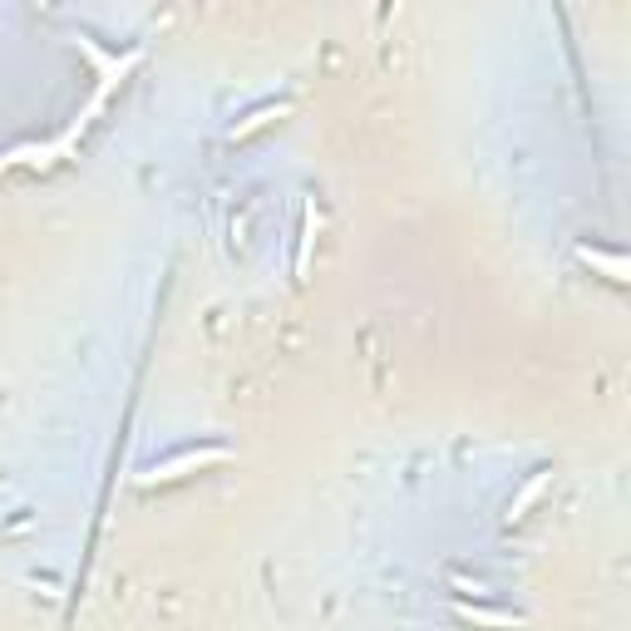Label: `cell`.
<instances>
[{
  "instance_id": "obj_1",
  "label": "cell",
  "mask_w": 631,
  "mask_h": 631,
  "mask_svg": "<svg viewBox=\"0 0 631 631\" xmlns=\"http://www.w3.org/2000/svg\"><path fill=\"white\" fill-rule=\"evenodd\" d=\"M213 463H227V449L222 444H197V449H183V454H173V459L148 463V469L138 473V489H168V483H183V479H193V473L213 469Z\"/></svg>"
},
{
  "instance_id": "obj_3",
  "label": "cell",
  "mask_w": 631,
  "mask_h": 631,
  "mask_svg": "<svg viewBox=\"0 0 631 631\" xmlns=\"http://www.w3.org/2000/svg\"><path fill=\"white\" fill-rule=\"evenodd\" d=\"M454 617H459L463 627H479V631H518L523 627L518 611L483 607V601H454Z\"/></svg>"
},
{
  "instance_id": "obj_5",
  "label": "cell",
  "mask_w": 631,
  "mask_h": 631,
  "mask_svg": "<svg viewBox=\"0 0 631 631\" xmlns=\"http://www.w3.org/2000/svg\"><path fill=\"white\" fill-rule=\"evenodd\" d=\"M548 483H552V473H548V469H538V473H532V479H528V483H523V493H518V498H513V503H508V523L528 518V508H532V503H538V498H542V493H548Z\"/></svg>"
},
{
  "instance_id": "obj_7",
  "label": "cell",
  "mask_w": 631,
  "mask_h": 631,
  "mask_svg": "<svg viewBox=\"0 0 631 631\" xmlns=\"http://www.w3.org/2000/svg\"><path fill=\"white\" fill-rule=\"evenodd\" d=\"M449 587L459 592V601H469V597L479 601V597H483V582H473V577H459V572H454V577H449Z\"/></svg>"
},
{
  "instance_id": "obj_2",
  "label": "cell",
  "mask_w": 631,
  "mask_h": 631,
  "mask_svg": "<svg viewBox=\"0 0 631 631\" xmlns=\"http://www.w3.org/2000/svg\"><path fill=\"white\" fill-rule=\"evenodd\" d=\"M286 114H291V99H266V104H256L252 114H242L232 128H227V144H246L252 134H262V128L282 124Z\"/></svg>"
},
{
  "instance_id": "obj_4",
  "label": "cell",
  "mask_w": 631,
  "mask_h": 631,
  "mask_svg": "<svg viewBox=\"0 0 631 631\" xmlns=\"http://www.w3.org/2000/svg\"><path fill=\"white\" fill-rule=\"evenodd\" d=\"M577 262L582 266H592V272H601L611 286H627V256H617V252H601V246H577Z\"/></svg>"
},
{
  "instance_id": "obj_6",
  "label": "cell",
  "mask_w": 631,
  "mask_h": 631,
  "mask_svg": "<svg viewBox=\"0 0 631 631\" xmlns=\"http://www.w3.org/2000/svg\"><path fill=\"white\" fill-rule=\"evenodd\" d=\"M316 227H321V213H316V207H306V232H301V252H296V276H306V266H311Z\"/></svg>"
}]
</instances>
